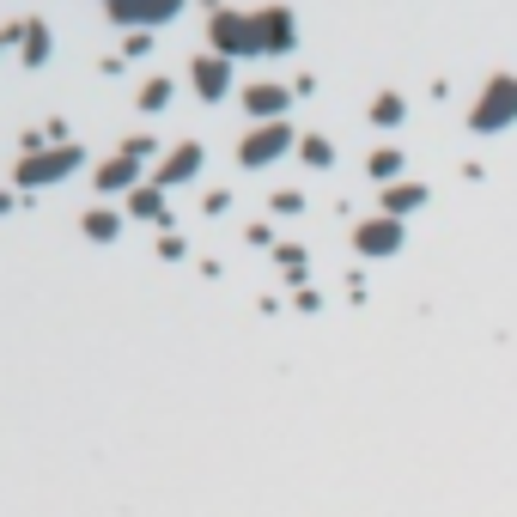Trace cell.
I'll use <instances>...</instances> for the list:
<instances>
[{"mask_svg": "<svg viewBox=\"0 0 517 517\" xmlns=\"http://www.w3.org/2000/svg\"><path fill=\"white\" fill-rule=\"evenodd\" d=\"M292 146H299V134H292V122H256V128L244 134V146H238V165H244V171H262V165L286 159Z\"/></svg>", "mask_w": 517, "mask_h": 517, "instance_id": "4", "label": "cell"}, {"mask_svg": "<svg viewBox=\"0 0 517 517\" xmlns=\"http://www.w3.org/2000/svg\"><path fill=\"white\" fill-rule=\"evenodd\" d=\"M365 171H372L378 183H396V177H402V153H396V146H378V153H372V165H365Z\"/></svg>", "mask_w": 517, "mask_h": 517, "instance_id": "18", "label": "cell"}, {"mask_svg": "<svg viewBox=\"0 0 517 517\" xmlns=\"http://www.w3.org/2000/svg\"><path fill=\"white\" fill-rule=\"evenodd\" d=\"M517 122V73H493V80L481 86L475 110H469V128L475 134H499Z\"/></svg>", "mask_w": 517, "mask_h": 517, "instance_id": "2", "label": "cell"}, {"mask_svg": "<svg viewBox=\"0 0 517 517\" xmlns=\"http://www.w3.org/2000/svg\"><path fill=\"white\" fill-rule=\"evenodd\" d=\"M256 49L262 55H292L299 49V19H292L286 7H262L256 13Z\"/></svg>", "mask_w": 517, "mask_h": 517, "instance_id": "7", "label": "cell"}, {"mask_svg": "<svg viewBox=\"0 0 517 517\" xmlns=\"http://www.w3.org/2000/svg\"><path fill=\"white\" fill-rule=\"evenodd\" d=\"M274 213H305V195L299 189H274Z\"/></svg>", "mask_w": 517, "mask_h": 517, "instance_id": "21", "label": "cell"}, {"mask_svg": "<svg viewBox=\"0 0 517 517\" xmlns=\"http://www.w3.org/2000/svg\"><path fill=\"white\" fill-rule=\"evenodd\" d=\"M128 219H159V226H165V219H171L165 189H159V183H140V189L128 195Z\"/></svg>", "mask_w": 517, "mask_h": 517, "instance_id": "13", "label": "cell"}, {"mask_svg": "<svg viewBox=\"0 0 517 517\" xmlns=\"http://www.w3.org/2000/svg\"><path fill=\"white\" fill-rule=\"evenodd\" d=\"M159 256H165V262H183V256H189V244H183L177 232H165V238H159Z\"/></svg>", "mask_w": 517, "mask_h": 517, "instance_id": "23", "label": "cell"}, {"mask_svg": "<svg viewBox=\"0 0 517 517\" xmlns=\"http://www.w3.org/2000/svg\"><path fill=\"white\" fill-rule=\"evenodd\" d=\"M286 104H292V92H286V86H268V80L244 92V110H250L256 122H286Z\"/></svg>", "mask_w": 517, "mask_h": 517, "instance_id": "11", "label": "cell"}, {"mask_svg": "<svg viewBox=\"0 0 517 517\" xmlns=\"http://www.w3.org/2000/svg\"><path fill=\"white\" fill-rule=\"evenodd\" d=\"M201 165H207V146H201V140H177V153L159 159V177H153V183H159V189H177V183H189Z\"/></svg>", "mask_w": 517, "mask_h": 517, "instance_id": "9", "label": "cell"}, {"mask_svg": "<svg viewBox=\"0 0 517 517\" xmlns=\"http://www.w3.org/2000/svg\"><path fill=\"white\" fill-rule=\"evenodd\" d=\"M80 232H86L92 244H116V238H122V213H116V207H86Z\"/></svg>", "mask_w": 517, "mask_h": 517, "instance_id": "14", "label": "cell"}, {"mask_svg": "<svg viewBox=\"0 0 517 517\" xmlns=\"http://www.w3.org/2000/svg\"><path fill=\"white\" fill-rule=\"evenodd\" d=\"M171 92H177V86H171V80H146V86H140V98H134V104H140V110H146V116H159V110H165V104H171Z\"/></svg>", "mask_w": 517, "mask_h": 517, "instance_id": "17", "label": "cell"}, {"mask_svg": "<svg viewBox=\"0 0 517 517\" xmlns=\"http://www.w3.org/2000/svg\"><path fill=\"white\" fill-rule=\"evenodd\" d=\"M7 43H13V25H7V31H0V49H7Z\"/></svg>", "mask_w": 517, "mask_h": 517, "instance_id": "26", "label": "cell"}, {"mask_svg": "<svg viewBox=\"0 0 517 517\" xmlns=\"http://www.w3.org/2000/svg\"><path fill=\"white\" fill-rule=\"evenodd\" d=\"M13 43H19L25 67H43V61L55 55V31H49V19H25V25H13Z\"/></svg>", "mask_w": 517, "mask_h": 517, "instance_id": "10", "label": "cell"}, {"mask_svg": "<svg viewBox=\"0 0 517 517\" xmlns=\"http://www.w3.org/2000/svg\"><path fill=\"white\" fill-rule=\"evenodd\" d=\"M80 165H86V146H43V153L13 165V189H49V183L73 177Z\"/></svg>", "mask_w": 517, "mask_h": 517, "instance_id": "1", "label": "cell"}, {"mask_svg": "<svg viewBox=\"0 0 517 517\" xmlns=\"http://www.w3.org/2000/svg\"><path fill=\"white\" fill-rule=\"evenodd\" d=\"M414 207H426V183H390V189H384V213H390V219H402V213H414Z\"/></svg>", "mask_w": 517, "mask_h": 517, "instance_id": "15", "label": "cell"}, {"mask_svg": "<svg viewBox=\"0 0 517 517\" xmlns=\"http://www.w3.org/2000/svg\"><path fill=\"white\" fill-rule=\"evenodd\" d=\"M104 13L122 31H153V25H165V19L183 13V0H104Z\"/></svg>", "mask_w": 517, "mask_h": 517, "instance_id": "5", "label": "cell"}, {"mask_svg": "<svg viewBox=\"0 0 517 517\" xmlns=\"http://www.w3.org/2000/svg\"><path fill=\"white\" fill-rule=\"evenodd\" d=\"M207 43H213V55H226V61H238V55H262V49H256V13L219 7V13L207 19Z\"/></svg>", "mask_w": 517, "mask_h": 517, "instance_id": "3", "label": "cell"}, {"mask_svg": "<svg viewBox=\"0 0 517 517\" xmlns=\"http://www.w3.org/2000/svg\"><path fill=\"white\" fill-rule=\"evenodd\" d=\"M153 49V31H128V55H146Z\"/></svg>", "mask_w": 517, "mask_h": 517, "instance_id": "24", "label": "cell"}, {"mask_svg": "<svg viewBox=\"0 0 517 517\" xmlns=\"http://www.w3.org/2000/svg\"><path fill=\"white\" fill-rule=\"evenodd\" d=\"M299 159H305L311 171H329V165H335V146H329L323 134H305V140H299Z\"/></svg>", "mask_w": 517, "mask_h": 517, "instance_id": "16", "label": "cell"}, {"mask_svg": "<svg viewBox=\"0 0 517 517\" xmlns=\"http://www.w3.org/2000/svg\"><path fill=\"white\" fill-rule=\"evenodd\" d=\"M19 207V195H0V213H13Z\"/></svg>", "mask_w": 517, "mask_h": 517, "instance_id": "25", "label": "cell"}, {"mask_svg": "<svg viewBox=\"0 0 517 517\" xmlns=\"http://www.w3.org/2000/svg\"><path fill=\"white\" fill-rule=\"evenodd\" d=\"M402 244H408V232H402V219H390V213L359 219V226H353V250L359 256H396Z\"/></svg>", "mask_w": 517, "mask_h": 517, "instance_id": "6", "label": "cell"}, {"mask_svg": "<svg viewBox=\"0 0 517 517\" xmlns=\"http://www.w3.org/2000/svg\"><path fill=\"white\" fill-rule=\"evenodd\" d=\"M122 153L146 165V159H153V153H159V140H153V134H128V140H122Z\"/></svg>", "mask_w": 517, "mask_h": 517, "instance_id": "20", "label": "cell"}, {"mask_svg": "<svg viewBox=\"0 0 517 517\" xmlns=\"http://www.w3.org/2000/svg\"><path fill=\"white\" fill-rule=\"evenodd\" d=\"M189 86H195V98H201V104H219V98L232 92V61H226V55H195Z\"/></svg>", "mask_w": 517, "mask_h": 517, "instance_id": "8", "label": "cell"}, {"mask_svg": "<svg viewBox=\"0 0 517 517\" xmlns=\"http://www.w3.org/2000/svg\"><path fill=\"white\" fill-rule=\"evenodd\" d=\"M98 189H104V195H116V189H128V195H134V189H140V159L116 153L110 165H98Z\"/></svg>", "mask_w": 517, "mask_h": 517, "instance_id": "12", "label": "cell"}, {"mask_svg": "<svg viewBox=\"0 0 517 517\" xmlns=\"http://www.w3.org/2000/svg\"><path fill=\"white\" fill-rule=\"evenodd\" d=\"M402 116H408V104H402L396 92H384V98L372 104V122H378V128H402Z\"/></svg>", "mask_w": 517, "mask_h": 517, "instance_id": "19", "label": "cell"}, {"mask_svg": "<svg viewBox=\"0 0 517 517\" xmlns=\"http://www.w3.org/2000/svg\"><path fill=\"white\" fill-rule=\"evenodd\" d=\"M274 256H280V268H286V274H305V250H292V244H274Z\"/></svg>", "mask_w": 517, "mask_h": 517, "instance_id": "22", "label": "cell"}]
</instances>
